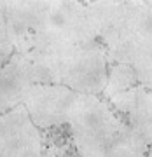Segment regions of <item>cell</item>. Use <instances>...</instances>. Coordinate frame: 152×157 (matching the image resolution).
<instances>
[{
  "label": "cell",
  "mask_w": 152,
  "mask_h": 157,
  "mask_svg": "<svg viewBox=\"0 0 152 157\" xmlns=\"http://www.w3.org/2000/svg\"><path fill=\"white\" fill-rule=\"evenodd\" d=\"M95 33L108 45L110 58L133 68L136 78L152 86V11L143 4L96 2L88 7Z\"/></svg>",
  "instance_id": "cell-1"
},
{
  "label": "cell",
  "mask_w": 152,
  "mask_h": 157,
  "mask_svg": "<svg viewBox=\"0 0 152 157\" xmlns=\"http://www.w3.org/2000/svg\"><path fill=\"white\" fill-rule=\"evenodd\" d=\"M0 157H42L39 131L25 105L0 115Z\"/></svg>",
  "instance_id": "cell-2"
},
{
  "label": "cell",
  "mask_w": 152,
  "mask_h": 157,
  "mask_svg": "<svg viewBox=\"0 0 152 157\" xmlns=\"http://www.w3.org/2000/svg\"><path fill=\"white\" fill-rule=\"evenodd\" d=\"M79 93L65 86L33 84L23 101L35 126L49 128L67 122L68 112Z\"/></svg>",
  "instance_id": "cell-3"
},
{
  "label": "cell",
  "mask_w": 152,
  "mask_h": 157,
  "mask_svg": "<svg viewBox=\"0 0 152 157\" xmlns=\"http://www.w3.org/2000/svg\"><path fill=\"white\" fill-rule=\"evenodd\" d=\"M114 107L123 112L133 131L136 141L143 150L152 143V94L145 87H130L110 96Z\"/></svg>",
  "instance_id": "cell-4"
},
{
  "label": "cell",
  "mask_w": 152,
  "mask_h": 157,
  "mask_svg": "<svg viewBox=\"0 0 152 157\" xmlns=\"http://www.w3.org/2000/svg\"><path fill=\"white\" fill-rule=\"evenodd\" d=\"M35 84L32 61L26 56H16L0 70V113L9 112L23 101Z\"/></svg>",
  "instance_id": "cell-5"
},
{
  "label": "cell",
  "mask_w": 152,
  "mask_h": 157,
  "mask_svg": "<svg viewBox=\"0 0 152 157\" xmlns=\"http://www.w3.org/2000/svg\"><path fill=\"white\" fill-rule=\"evenodd\" d=\"M135 80H136V75L133 72V68L128 67V65H119V67L114 68L112 77L108 80V84L105 86V91L110 96H114L117 93H121V91L130 89Z\"/></svg>",
  "instance_id": "cell-6"
},
{
  "label": "cell",
  "mask_w": 152,
  "mask_h": 157,
  "mask_svg": "<svg viewBox=\"0 0 152 157\" xmlns=\"http://www.w3.org/2000/svg\"><path fill=\"white\" fill-rule=\"evenodd\" d=\"M149 157H152V148H150V152H149Z\"/></svg>",
  "instance_id": "cell-7"
}]
</instances>
